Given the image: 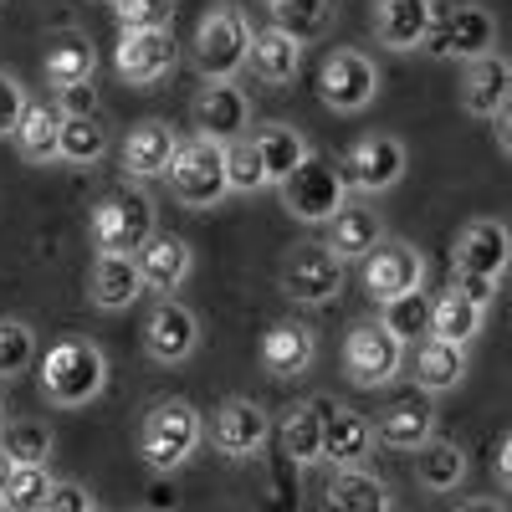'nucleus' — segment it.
Returning <instances> with one entry per match:
<instances>
[{
  "mask_svg": "<svg viewBox=\"0 0 512 512\" xmlns=\"http://www.w3.org/2000/svg\"><path fill=\"white\" fill-rule=\"evenodd\" d=\"M512 267V231L492 216H477L466 221L451 241V272H477V277H492L502 282Z\"/></svg>",
  "mask_w": 512,
  "mask_h": 512,
  "instance_id": "obj_13",
  "label": "nucleus"
},
{
  "mask_svg": "<svg viewBox=\"0 0 512 512\" xmlns=\"http://www.w3.org/2000/svg\"><path fill=\"white\" fill-rule=\"evenodd\" d=\"M144 292L149 287H144V277L134 267V256H98L93 272H88V297H93V308H103V313L134 308Z\"/></svg>",
  "mask_w": 512,
  "mask_h": 512,
  "instance_id": "obj_26",
  "label": "nucleus"
},
{
  "mask_svg": "<svg viewBox=\"0 0 512 512\" xmlns=\"http://www.w3.org/2000/svg\"><path fill=\"white\" fill-rule=\"evenodd\" d=\"M6 477H11V461H6V451H0V487H6Z\"/></svg>",
  "mask_w": 512,
  "mask_h": 512,
  "instance_id": "obj_51",
  "label": "nucleus"
},
{
  "mask_svg": "<svg viewBox=\"0 0 512 512\" xmlns=\"http://www.w3.org/2000/svg\"><path fill=\"white\" fill-rule=\"evenodd\" d=\"M134 512H154V507H134Z\"/></svg>",
  "mask_w": 512,
  "mask_h": 512,
  "instance_id": "obj_54",
  "label": "nucleus"
},
{
  "mask_svg": "<svg viewBox=\"0 0 512 512\" xmlns=\"http://www.w3.org/2000/svg\"><path fill=\"white\" fill-rule=\"evenodd\" d=\"M210 446L226 451V456H256L267 446V431H272V415L246 400V395H231L226 405H216V415H210Z\"/></svg>",
  "mask_w": 512,
  "mask_h": 512,
  "instance_id": "obj_15",
  "label": "nucleus"
},
{
  "mask_svg": "<svg viewBox=\"0 0 512 512\" xmlns=\"http://www.w3.org/2000/svg\"><path fill=\"white\" fill-rule=\"evenodd\" d=\"M384 241V226L369 205H344L338 216L328 221V251L338 256V262H364V256Z\"/></svg>",
  "mask_w": 512,
  "mask_h": 512,
  "instance_id": "obj_31",
  "label": "nucleus"
},
{
  "mask_svg": "<svg viewBox=\"0 0 512 512\" xmlns=\"http://www.w3.org/2000/svg\"><path fill=\"white\" fill-rule=\"evenodd\" d=\"M0 512H6V507H0Z\"/></svg>",
  "mask_w": 512,
  "mask_h": 512,
  "instance_id": "obj_55",
  "label": "nucleus"
},
{
  "mask_svg": "<svg viewBox=\"0 0 512 512\" xmlns=\"http://www.w3.org/2000/svg\"><path fill=\"white\" fill-rule=\"evenodd\" d=\"M41 72H47V82H52L57 93L82 88V82H93V72H98V52H93V41L82 36V31H62V36H52V47H47V62H41Z\"/></svg>",
  "mask_w": 512,
  "mask_h": 512,
  "instance_id": "obj_30",
  "label": "nucleus"
},
{
  "mask_svg": "<svg viewBox=\"0 0 512 512\" xmlns=\"http://www.w3.org/2000/svg\"><path fill=\"white\" fill-rule=\"evenodd\" d=\"M282 195V210L292 221H303V226H328L338 210H344L349 190H344V175H338V164L323 159V154H308L303 164L292 169V175L277 185Z\"/></svg>",
  "mask_w": 512,
  "mask_h": 512,
  "instance_id": "obj_5",
  "label": "nucleus"
},
{
  "mask_svg": "<svg viewBox=\"0 0 512 512\" xmlns=\"http://www.w3.org/2000/svg\"><path fill=\"white\" fill-rule=\"evenodd\" d=\"M338 175H344V190H354V195H384V190H395L400 175H405V144L395 134H364L359 144L344 149Z\"/></svg>",
  "mask_w": 512,
  "mask_h": 512,
  "instance_id": "obj_8",
  "label": "nucleus"
},
{
  "mask_svg": "<svg viewBox=\"0 0 512 512\" xmlns=\"http://www.w3.org/2000/svg\"><path fill=\"white\" fill-rule=\"evenodd\" d=\"M400 369H405V344L379 318H364V323L349 328V338H344V374H349V384H359V390H379V384H390Z\"/></svg>",
  "mask_w": 512,
  "mask_h": 512,
  "instance_id": "obj_7",
  "label": "nucleus"
},
{
  "mask_svg": "<svg viewBox=\"0 0 512 512\" xmlns=\"http://www.w3.org/2000/svg\"><path fill=\"white\" fill-rule=\"evenodd\" d=\"M482 323H487V308L466 303L461 292L441 287V292L431 297V338H446V344H461V349H466V338H477Z\"/></svg>",
  "mask_w": 512,
  "mask_h": 512,
  "instance_id": "obj_35",
  "label": "nucleus"
},
{
  "mask_svg": "<svg viewBox=\"0 0 512 512\" xmlns=\"http://www.w3.org/2000/svg\"><path fill=\"white\" fill-rule=\"evenodd\" d=\"M492 477L512 492V431L502 436V446H497V461H492Z\"/></svg>",
  "mask_w": 512,
  "mask_h": 512,
  "instance_id": "obj_48",
  "label": "nucleus"
},
{
  "mask_svg": "<svg viewBox=\"0 0 512 512\" xmlns=\"http://www.w3.org/2000/svg\"><path fill=\"white\" fill-rule=\"evenodd\" d=\"M103 384H108V359L93 338H62L41 354V395L62 410L98 400Z\"/></svg>",
  "mask_w": 512,
  "mask_h": 512,
  "instance_id": "obj_3",
  "label": "nucleus"
},
{
  "mask_svg": "<svg viewBox=\"0 0 512 512\" xmlns=\"http://www.w3.org/2000/svg\"><path fill=\"white\" fill-rule=\"evenodd\" d=\"M431 431H436V395L425 390H405L374 415V436L395 451H420L431 441Z\"/></svg>",
  "mask_w": 512,
  "mask_h": 512,
  "instance_id": "obj_16",
  "label": "nucleus"
},
{
  "mask_svg": "<svg viewBox=\"0 0 512 512\" xmlns=\"http://www.w3.org/2000/svg\"><path fill=\"white\" fill-rule=\"evenodd\" d=\"M323 512H390V487L364 466H333L323 482Z\"/></svg>",
  "mask_w": 512,
  "mask_h": 512,
  "instance_id": "obj_27",
  "label": "nucleus"
},
{
  "mask_svg": "<svg viewBox=\"0 0 512 512\" xmlns=\"http://www.w3.org/2000/svg\"><path fill=\"white\" fill-rule=\"evenodd\" d=\"M256 359H262V374L277 379V384H292L303 379L318 359V333L308 323H272L262 333V349H256Z\"/></svg>",
  "mask_w": 512,
  "mask_h": 512,
  "instance_id": "obj_20",
  "label": "nucleus"
},
{
  "mask_svg": "<svg viewBox=\"0 0 512 512\" xmlns=\"http://www.w3.org/2000/svg\"><path fill=\"white\" fill-rule=\"evenodd\" d=\"M180 154V139H175V123L164 118H144L123 134V175L128 180H164L169 164Z\"/></svg>",
  "mask_w": 512,
  "mask_h": 512,
  "instance_id": "obj_18",
  "label": "nucleus"
},
{
  "mask_svg": "<svg viewBox=\"0 0 512 512\" xmlns=\"http://www.w3.org/2000/svg\"><path fill=\"white\" fill-rule=\"evenodd\" d=\"M338 287H344V262H338L323 241H308V246L287 251V262H282V292L292 297V303L323 308V303H333V297H338Z\"/></svg>",
  "mask_w": 512,
  "mask_h": 512,
  "instance_id": "obj_11",
  "label": "nucleus"
},
{
  "mask_svg": "<svg viewBox=\"0 0 512 512\" xmlns=\"http://www.w3.org/2000/svg\"><path fill=\"white\" fill-rule=\"evenodd\" d=\"M16 149L26 164H52L62 159V108L52 103H26L16 123Z\"/></svg>",
  "mask_w": 512,
  "mask_h": 512,
  "instance_id": "obj_32",
  "label": "nucleus"
},
{
  "mask_svg": "<svg viewBox=\"0 0 512 512\" xmlns=\"http://www.w3.org/2000/svg\"><path fill=\"white\" fill-rule=\"evenodd\" d=\"M328 21H333V0H287V6L277 11V26H282V31H292L297 41L323 36V31H328Z\"/></svg>",
  "mask_w": 512,
  "mask_h": 512,
  "instance_id": "obj_42",
  "label": "nucleus"
},
{
  "mask_svg": "<svg viewBox=\"0 0 512 512\" xmlns=\"http://www.w3.org/2000/svg\"><path fill=\"white\" fill-rule=\"evenodd\" d=\"M425 287V256L420 246L400 241V236H384L369 256H364V292L374 303H395V297H410Z\"/></svg>",
  "mask_w": 512,
  "mask_h": 512,
  "instance_id": "obj_10",
  "label": "nucleus"
},
{
  "mask_svg": "<svg viewBox=\"0 0 512 512\" xmlns=\"http://www.w3.org/2000/svg\"><path fill=\"white\" fill-rule=\"evenodd\" d=\"M169 190H175L180 205L190 210H210L231 195V180H226V144L216 139H185L175 164H169Z\"/></svg>",
  "mask_w": 512,
  "mask_h": 512,
  "instance_id": "obj_6",
  "label": "nucleus"
},
{
  "mask_svg": "<svg viewBox=\"0 0 512 512\" xmlns=\"http://www.w3.org/2000/svg\"><path fill=\"white\" fill-rule=\"evenodd\" d=\"M497 41V26L482 6H456V11H436L431 36H425V52L431 57H451V62H472L487 57Z\"/></svg>",
  "mask_w": 512,
  "mask_h": 512,
  "instance_id": "obj_12",
  "label": "nucleus"
},
{
  "mask_svg": "<svg viewBox=\"0 0 512 512\" xmlns=\"http://www.w3.org/2000/svg\"><path fill=\"white\" fill-rule=\"evenodd\" d=\"M108 154V128L98 113H62V159L67 164H98Z\"/></svg>",
  "mask_w": 512,
  "mask_h": 512,
  "instance_id": "obj_36",
  "label": "nucleus"
},
{
  "mask_svg": "<svg viewBox=\"0 0 512 512\" xmlns=\"http://www.w3.org/2000/svg\"><path fill=\"white\" fill-rule=\"evenodd\" d=\"M36 359V328L26 318H0V379H21Z\"/></svg>",
  "mask_w": 512,
  "mask_h": 512,
  "instance_id": "obj_38",
  "label": "nucleus"
},
{
  "mask_svg": "<svg viewBox=\"0 0 512 512\" xmlns=\"http://www.w3.org/2000/svg\"><path fill=\"white\" fill-rule=\"evenodd\" d=\"M446 287L461 292L466 303H477V308H492V297H497V282H492V277H477V272H451Z\"/></svg>",
  "mask_w": 512,
  "mask_h": 512,
  "instance_id": "obj_46",
  "label": "nucleus"
},
{
  "mask_svg": "<svg viewBox=\"0 0 512 512\" xmlns=\"http://www.w3.org/2000/svg\"><path fill=\"white\" fill-rule=\"evenodd\" d=\"M374 451V420L349 405H323V461L328 466H359Z\"/></svg>",
  "mask_w": 512,
  "mask_h": 512,
  "instance_id": "obj_23",
  "label": "nucleus"
},
{
  "mask_svg": "<svg viewBox=\"0 0 512 512\" xmlns=\"http://www.w3.org/2000/svg\"><path fill=\"white\" fill-rule=\"evenodd\" d=\"M374 93H379V67L364 52L338 47V52L323 57V67H318V98H323V108H333V113H364L374 103Z\"/></svg>",
  "mask_w": 512,
  "mask_h": 512,
  "instance_id": "obj_9",
  "label": "nucleus"
},
{
  "mask_svg": "<svg viewBox=\"0 0 512 512\" xmlns=\"http://www.w3.org/2000/svg\"><path fill=\"white\" fill-rule=\"evenodd\" d=\"M123 31H164L175 21V0H108Z\"/></svg>",
  "mask_w": 512,
  "mask_h": 512,
  "instance_id": "obj_43",
  "label": "nucleus"
},
{
  "mask_svg": "<svg viewBox=\"0 0 512 512\" xmlns=\"http://www.w3.org/2000/svg\"><path fill=\"white\" fill-rule=\"evenodd\" d=\"M256 154H262V169H267V185H282L297 164H303L313 149L303 139V128H292V123H262L256 128Z\"/></svg>",
  "mask_w": 512,
  "mask_h": 512,
  "instance_id": "obj_33",
  "label": "nucleus"
},
{
  "mask_svg": "<svg viewBox=\"0 0 512 512\" xmlns=\"http://www.w3.org/2000/svg\"><path fill=\"white\" fill-rule=\"evenodd\" d=\"M492 128H497V149H502V154L512 159V98L502 103V113L492 118Z\"/></svg>",
  "mask_w": 512,
  "mask_h": 512,
  "instance_id": "obj_49",
  "label": "nucleus"
},
{
  "mask_svg": "<svg viewBox=\"0 0 512 512\" xmlns=\"http://www.w3.org/2000/svg\"><path fill=\"white\" fill-rule=\"evenodd\" d=\"M456 512H507L502 502H492V497H472V502H461Z\"/></svg>",
  "mask_w": 512,
  "mask_h": 512,
  "instance_id": "obj_50",
  "label": "nucleus"
},
{
  "mask_svg": "<svg viewBox=\"0 0 512 512\" xmlns=\"http://www.w3.org/2000/svg\"><path fill=\"white\" fill-rule=\"evenodd\" d=\"M180 62V47L169 31H118V47H113V67L123 82L134 88H149V82L169 77Z\"/></svg>",
  "mask_w": 512,
  "mask_h": 512,
  "instance_id": "obj_14",
  "label": "nucleus"
},
{
  "mask_svg": "<svg viewBox=\"0 0 512 512\" xmlns=\"http://www.w3.org/2000/svg\"><path fill=\"white\" fill-rule=\"evenodd\" d=\"M415 456H420V461H415V482H420L425 492H456V487H461V477H466V451H461V441L431 436Z\"/></svg>",
  "mask_w": 512,
  "mask_h": 512,
  "instance_id": "obj_34",
  "label": "nucleus"
},
{
  "mask_svg": "<svg viewBox=\"0 0 512 512\" xmlns=\"http://www.w3.org/2000/svg\"><path fill=\"white\" fill-rule=\"evenodd\" d=\"M262 6H267V11H272V16H277V11H282V6H287V0H262Z\"/></svg>",
  "mask_w": 512,
  "mask_h": 512,
  "instance_id": "obj_52",
  "label": "nucleus"
},
{
  "mask_svg": "<svg viewBox=\"0 0 512 512\" xmlns=\"http://www.w3.org/2000/svg\"><path fill=\"white\" fill-rule=\"evenodd\" d=\"M93 512H98V507H93Z\"/></svg>",
  "mask_w": 512,
  "mask_h": 512,
  "instance_id": "obj_56",
  "label": "nucleus"
},
{
  "mask_svg": "<svg viewBox=\"0 0 512 512\" xmlns=\"http://www.w3.org/2000/svg\"><path fill=\"white\" fill-rule=\"evenodd\" d=\"M251 57V26H246V11L236 6V0H216L195 36H190V62L205 82H231Z\"/></svg>",
  "mask_w": 512,
  "mask_h": 512,
  "instance_id": "obj_4",
  "label": "nucleus"
},
{
  "mask_svg": "<svg viewBox=\"0 0 512 512\" xmlns=\"http://www.w3.org/2000/svg\"><path fill=\"white\" fill-rule=\"evenodd\" d=\"M226 180H231V195H256V190L267 185L262 154H256V144H251V139L226 144Z\"/></svg>",
  "mask_w": 512,
  "mask_h": 512,
  "instance_id": "obj_41",
  "label": "nucleus"
},
{
  "mask_svg": "<svg viewBox=\"0 0 512 512\" xmlns=\"http://www.w3.org/2000/svg\"><path fill=\"white\" fill-rule=\"evenodd\" d=\"M36 512H93V497L82 482H52L47 502H41Z\"/></svg>",
  "mask_w": 512,
  "mask_h": 512,
  "instance_id": "obj_45",
  "label": "nucleus"
},
{
  "mask_svg": "<svg viewBox=\"0 0 512 512\" xmlns=\"http://www.w3.org/2000/svg\"><path fill=\"white\" fill-rule=\"evenodd\" d=\"M144 349L154 364H185L200 349V318L185 303H154L144 318Z\"/></svg>",
  "mask_w": 512,
  "mask_h": 512,
  "instance_id": "obj_17",
  "label": "nucleus"
},
{
  "mask_svg": "<svg viewBox=\"0 0 512 512\" xmlns=\"http://www.w3.org/2000/svg\"><path fill=\"white\" fill-rule=\"evenodd\" d=\"M410 374H415V390L425 395H446L466 379V349L446 344V338H425V344L410 354Z\"/></svg>",
  "mask_w": 512,
  "mask_h": 512,
  "instance_id": "obj_28",
  "label": "nucleus"
},
{
  "mask_svg": "<svg viewBox=\"0 0 512 512\" xmlns=\"http://www.w3.org/2000/svg\"><path fill=\"white\" fill-rule=\"evenodd\" d=\"M323 405L328 400H303V405H287L277 431H282V451L292 466H318L323 461Z\"/></svg>",
  "mask_w": 512,
  "mask_h": 512,
  "instance_id": "obj_29",
  "label": "nucleus"
},
{
  "mask_svg": "<svg viewBox=\"0 0 512 512\" xmlns=\"http://www.w3.org/2000/svg\"><path fill=\"white\" fill-rule=\"evenodd\" d=\"M134 267H139V277H144L149 292L169 297V292L190 277L195 256H190V241H180V236H149V241L134 251Z\"/></svg>",
  "mask_w": 512,
  "mask_h": 512,
  "instance_id": "obj_25",
  "label": "nucleus"
},
{
  "mask_svg": "<svg viewBox=\"0 0 512 512\" xmlns=\"http://www.w3.org/2000/svg\"><path fill=\"white\" fill-rule=\"evenodd\" d=\"M431 21H436V0H374L369 31L384 52H415L431 36Z\"/></svg>",
  "mask_w": 512,
  "mask_h": 512,
  "instance_id": "obj_21",
  "label": "nucleus"
},
{
  "mask_svg": "<svg viewBox=\"0 0 512 512\" xmlns=\"http://www.w3.org/2000/svg\"><path fill=\"white\" fill-rule=\"evenodd\" d=\"M0 431H6V410H0Z\"/></svg>",
  "mask_w": 512,
  "mask_h": 512,
  "instance_id": "obj_53",
  "label": "nucleus"
},
{
  "mask_svg": "<svg viewBox=\"0 0 512 512\" xmlns=\"http://www.w3.org/2000/svg\"><path fill=\"white\" fill-rule=\"evenodd\" d=\"M0 451H6L11 466H47V456H52V425L11 420L6 431H0Z\"/></svg>",
  "mask_w": 512,
  "mask_h": 512,
  "instance_id": "obj_37",
  "label": "nucleus"
},
{
  "mask_svg": "<svg viewBox=\"0 0 512 512\" xmlns=\"http://www.w3.org/2000/svg\"><path fill=\"white\" fill-rule=\"evenodd\" d=\"M456 93H461V108L472 113V118H497L502 103L512 98V62H507L502 52H487V57L461 62Z\"/></svg>",
  "mask_w": 512,
  "mask_h": 512,
  "instance_id": "obj_22",
  "label": "nucleus"
},
{
  "mask_svg": "<svg viewBox=\"0 0 512 512\" xmlns=\"http://www.w3.org/2000/svg\"><path fill=\"white\" fill-rule=\"evenodd\" d=\"M159 226V205L139 190V185H118L108 195L93 200L88 210V241L98 256H134Z\"/></svg>",
  "mask_w": 512,
  "mask_h": 512,
  "instance_id": "obj_1",
  "label": "nucleus"
},
{
  "mask_svg": "<svg viewBox=\"0 0 512 512\" xmlns=\"http://www.w3.org/2000/svg\"><path fill=\"white\" fill-rule=\"evenodd\" d=\"M384 328H390L400 344H410V338H431V303H425L420 292H410V297H395V303H384V318H379Z\"/></svg>",
  "mask_w": 512,
  "mask_h": 512,
  "instance_id": "obj_40",
  "label": "nucleus"
},
{
  "mask_svg": "<svg viewBox=\"0 0 512 512\" xmlns=\"http://www.w3.org/2000/svg\"><path fill=\"white\" fill-rule=\"evenodd\" d=\"M246 67L267 82V88H287V82H297V72H303V41H297L292 31L282 26H267V31H251V57Z\"/></svg>",
  "mask_w": 512,
  "mask_h": 512,
  "instance_id": "obj_24",
  "label": "nucleus"
},
{
  "mask_svg": "<svg viewBox=\"0 0 512 512\" xmlns=\"http://www.w3.org/2000/svg\"><path fill=\"white\" fill-rule=\"evenodd\" d=\"M205 441V415L190 405V400H159L144 410L139 420V461L149 466V472H175V466H185Z\"/></svg>",
  "mask_w": 512,
  "mask_h": 512,
  "instance_id": "obj_2",
  "label": "nucleus"
},
{
  "mask_svg": "<svg viewBox=\"0 0 512 512\" xmlns=\"http://www.w3.org/2000/svg\"><path fill=\"white\" fill-rule=\"evenodd\" d=\"M47 492H52L47 466H11L6 487H0V507L6 512H36L41 502H47Z\"/></svg>",
  "mask_w": 512,
  "mask_h": 512,
  "instance_id": "obj_39",
  "label": "nucleus"
},
{
  "mask_svg": "<svg viewBox=\"0 0 512 512\" xmlns=\"http://www.w3.org/2000/svg\"><path fill=\"white\" fill-rule=\"evenodd\" d=\"M62 113H98L93 82H82V88H67V93H62Z\"/></svg>",
  "mask_w": 512,
  "mask_h": 512,
  "instance_id": "obj_47",
  "label": "nucleus"
},
{
  "mask_svg": "<svg viewBox=\"0 0 512 512\" xmlns=\"http://www.w3.org/2000/svg\"><path fill=\"white\" fill-rule=\"evenodd\" d=\"M26 88H21V77H11V72H0V139H16V123H21V113H26Z\"/></svg>",
  "mask_w": 512,
  "mask_h": 512,
  "instance_id": "obj_44",
  "label": "nucleus"
},
{
  "mask_svg": "<svg viewBox=\"0 0 512 512\" xmlns=\"http://www.w3.org/2000/svg\"><path fill=\"white\" fill-rule=\"evenodd\" d=\"M190 118L200 128V139H216V144H236L251 123V103L236 82H205L190 103Z\"/></svg>",
  "mask_w": 512,
  "mask_h": 512,
  "instance_id": "obj_19",
  "label": "nucleus"
}]
</instances>
